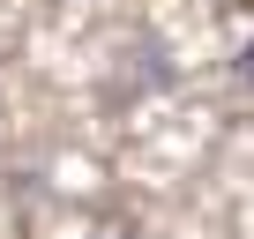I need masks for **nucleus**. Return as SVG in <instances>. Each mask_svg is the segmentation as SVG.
I'll use <instances>...</instances> for the list:
<instances>
[{"instance_id":"nucleus-1","label":"nucleus","mask_w":254,"mask_h":239,"mask_svg":"<svg viewBox=\"0 0 254 239\" xmlns=\"http://www.w3.org/2000/svg\"><path fill=\"white\" fill-rule=\"evenodd\" d=\"M239 75H247V82H254V38H247V45H239Z\"/></svg>"},{"instance_id":"nucleus-2","label":"nucleus","mask_w":254,"mask_h":239,"mask_svg":"<svg viewBox=\"0 0 254 239\" xmlns=\"http://www.w3.org/2000/svg\"><path fill=\"white\" fill-rule=\"evenodd\" d=\"M97 239H120V232H97Z\"/></svg>"}]
</instances>
